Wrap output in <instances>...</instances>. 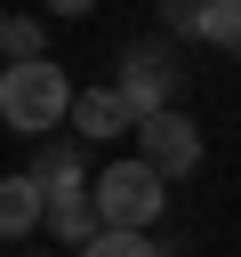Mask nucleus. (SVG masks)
<instances>
[{"mask_svg": "<svg viewBox=\"0 0 241 257\" xmlns=\"http://www.w3.org/2000/svg\"><path fill=\"white\" fill-rule=\"evenodd\" d=\"M40 225H48L64 249H80V241L96 233V209H88V193H64V201H48V209H40Z\"/></svg>", "mask_w": 241, "mask_h": 257, "instance_id": "nucleus-8", "label": "nucleus"}, {"mask_svg": "<svg viewBox=\"0 0 241 257\" xmlns=\"http://www.w3.org/2000/svg\"><path fill=\"white\" fill-rule=\"evenodd\" d=\"M64 112H72V80H64V64L56 56H32V64H8L0 72V120L16 128V137H56L64 128Z\"/></svg>", "mask_w": 241, "mask_h": 257, "instance_id": "nucleus-1", "label": "nucleus"}, {"mask_svg": "<svg viewBox=\"0 0 241 257\" xmlns=\"http://www.w3.org/2000/svg\"><path fill=\"white\" fill-rule=\"evenodd\" d=\"M40 209H48V201H40V185H32L24 169H8V177H0V249H8V241H24V233H40Z\"/></svg>", "mask_w": 241, "mask_h": 257, "instance_id": "nucleus-7", "label": "nucleus"}, {"mask_svg": "<svg viewBox=\"0 0 241 257\" xmlns=\"http://www.w3.org/2000/svg\"><path fill=\"white\" fill-rule=\"evenodd\" d=\"M137 120H129V104L112 96V88H72V112H64V137L72 145H112V137H129Z\"/></svg>", "mask_w": 241, "mask_h": 257, "instance_id": "nucleus-6", "label": "nucleus"}, {"mask_svg": "<svg viewBox=\"0 0 241 257\" xmlns=\"http://www.w3.org/2000/svg\"><path fill=\"white\" fill-rule=\"evenodd\" d=\"M193 40L241 48V0H193Z\"/></svg>", "mask_w": 241, "mask_h": 257, "instance_id": "nucleus-9", "label": "nucleus"}, {"mask_svg": "<svg viewBox=\"0 0 241 257\" xmlns=\"http://www.w3.org/2000/svg\"><path fill=\"white\" fill-rule=\"evenodd\" d=\"M0 24H8V8H0Z\"/></svg>", "mask_w": 241, "mask_h": 257, "instance_id": "nucleus-14", "label": "nucleus"}, {"mask_svg": "<svg viewBox=\"0 0 241 257\" xmlns=\"http://www.w3.org/2000/svg\"><path fill=\"white\" fill-rule=\"evenodd\" d=\"M72 257H169V249H161L153 233H104V225H96V233H88Z\"/></svg>", "mask_w": 241, "mask_h": 257, "instance_id": "nucleus-10", "label": "nucleus"}, {"mask_svg": "<svg viewBox=\"0 0 241 257\" xmlns=\"http://www.w3.org/2000/svg\"><path fill=\"white\" fill-rule=\"evenodd\" d=\"M0 56H8V64H32V56H48V32H40V16H8V24H0Z\"/></svg>", "mask_w": 241, "mask_h": 257, "instance_id": "nucleus-11", "label": "nucleus"}, {"mask_svg": "<svg viewBox=\"0 0 241 257\" xmlns=\"http://www.w3.org/2000/svg\"><path fill=\"white\" fill-rule=\"evenodd\" d=\"M24 177L40 185V201H64V193H88V161H80V145H72L64 128L32 145V161H24Z\"/></svg>", "mask_w": 241, "mask_h": 257, "instance_id": "nucleus-5", "label": "nucleus"}, {"mask_svg": "<svg viewBox=\"0 0 241 257\" xmlns=\"http://www.w3.org/2000/svg\"><path fill=\"white\" fill-rule=\"evenodd\" d=\"M88 209H96L104 233H153L161 209H169V185L129 153V161H104V169L88 177Z\"/></svg>", "mask_w": 241, "mask_h": 257, "instance_id": "nucleus-2", "label": "nucleus"}, {"mask_svg": "<svg viewBox=\"0 0 241 257\" xmlns=\"http://www.w3.org/2000/svg\"><path fill=\"white\" fill-rule=\"evenodd\" d=\"M104 88L129 104V120H145V112H169V104H177L185 64H177V48H169V40H129V48H120V72H112Z\"/></svg>", "mask_w": 241, "mask_h": 257, "instance_id": "nucleus-3", "label": "nucleus"}, {"mask_svg": "<svg viewBox=\"0 0 241 257\" xmlns=\"http://www.w3.org/2000/svg\"><path fill=\"white\" fill-rule=\"evenodd\" d=\"M0 257H8V249H0Z\"/></svg>", "mask_w": 241, "mask_h": 257, "instance_id": "nucleus-15", "label": "nucleus"}, {"mask_svg": "<svg viewBox=\"0 0 241 257\" xmlns=\"http://www.w3.org/2000/svg\"><path fill=\"white\" fill-rule=\"evenodd\" d=\"M96 0H48V16H88Z\"/></svg>", "mask_w": 241, "mask_h": 257, "instance_id": "nucleus-13", "label": "nucleus"}, {"mask_svg": "<svg viewBox=\"0 0 241 257\" xmlns=\"http://www.w3.org/2000/svg\"><path fill=\"white\" fill-rule=\"evenodd\" d=\"M129 137H137V161H145L161 185H177V177H193V169H201V120H193L185 104H169V112H145Z\"/></svg>", "mask_w": 241, "mask_h": 257, "instance_id": "nucleus-4", "label": "nucleus"}, {"mask_svg": "<svg viewBox=\"0 0 241 257\" xmlns=\"http://www.w3.org/2000/svg\"><path fill=\"white\" fill-rule=\"evenodd\" d=\"M161 24L169 32H193V0H161Z\"/></svg>", "mask_w": 241, "mask_h": 257, "instance_id": "nucleus-12", "label": "nucleus"}]
</instances>
